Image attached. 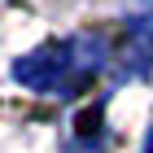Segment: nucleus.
<instances>
[{
	"label": "nucleus",
	"instance_id": "1",
	"mask_svg": "<svg viewBox=\"0 0 153 153\" xmlns=\"http://www.w3.org/2000/svg\"><path fill=\"white\" fill-rule=\"evenodd\" d=\"M70 53H74L70 44H44V48H35L31 57H22L13 66V79L22 88H31V92H48V88L61 83V74L70 70V61H74Z\"/></svg>",
	"mask_w": 153,
	"mask_h": 153
},
{
	"label": "nucleus",
	"instance_id": "2",
	"mask_svg": "<svg viewBox=\"0 0 153 153\" xmlns=\"http://www.w3.org/2000/svg\"><path fill=\"white\" fill-rule=\"evenodd\" d=\"M74 131H79V136H96V131H101V105L83 109V114L74 118Z\"/></svg>",
	"mask_w": 153,
	"mask_h": 153
},
{
	"label": "nucleus",
	"instance_id": "3",
	"mask_svg": "<svg viewBox=\"0 0 153 153\" xmlns=\"http://www.w3.org/2000/svg\"><path fill=\"white\" fill-rule=\"evenodd\" d=\"M144 153H153V136H149V144H144Z\"/></svg>",
	"mask_w": 153,
	"mask_h": 153
}]
</instances>
